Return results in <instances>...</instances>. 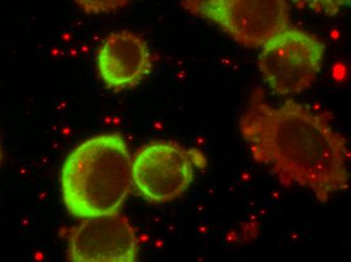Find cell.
I'll return each mask as SVG.
<instances>
[{"label": "cell", "instance_id": "1", "mask_svg": "<svg viewBox=\"0 0 351 262\" xmlns=\"http://www.w3.org/2000/svg\"><path fill=\"white\" fill-rule=\"evenodd\" d=\"M239 129L254 161L284 186L310 189L321 203L350 187L348 140L327 113L294 100L273 106L254 90Z\"/></svg>", "mask_w": 351, "mask_h": 262}, {"label": "cell", "instance_id": "2", "mask_svg": "<svg viewBox=\"0 0 351 262\" xmlns=\"http://www.w3.org/2000/svg\"><path fill=\"white\" fill-rule=\"evenodd\" d=\"M132 159L119 133L102 134L74 148L61 170L62 197L77 218L119 212L132 187Z\"/></svg>", "mask_w": 351, "mask_h": 262}, {"label": "cell", "instance_id": "3", "mask_svg": "<svg viewBox=\"0 0 351 262\" xmlns=\"http://www.w3.org/2000/svg\"><path fill=\"white\" fill-rule=\"evenodd\" d=\"M325 44L312 34L288 27L262 47L258 68L280 95H295L312 86L320 73Z\"/></svg>", "mask_w": 351, "mask_h": 262}, {"label": "cell", "instance_id": "4", "mask_svg": "<svg viewBox=\"0 0 351 262\" xmlns=\"http://www.w3.org/2000/svg\"><path fill=\"white\" fill-rule=\"evenodd\" d=\"M182 5L247 48H262L290 27L288 0H183Z\"/></svg>", "mask_w": 351, "mask_h": 262}, {"label": "cell", "instance_id": "5", "mask_svg": "<svg viewBox=\"0 0 351 262\" xmlns=\"http://www.w3.org/2000/svg\"><path fill=\"white\" fill-rule=\"evenodd\" d=\"M195 165L192 151L173 142H153L132 159V186L151 203L173 201L193 182Z\"/></svg>", "mask_w": 351, "mask_h": 262}, {"label": "cell", "instance_id": "6", "mask_svg": "<svg viewBox=\"0 0 351 262\" xmlns=\"http://www.w3.org/2000/svg\"><path fill=\"white\" fill-rule=\"evenodd\" d=\"M138 253L136 231L119 212L84 219L70 232V261L132 262Z\"/></svg>", "mask_w": 351, "mask_h": 262}, {"label": "cell", "instance_id": "7", "mask_svg": "<svg viewBox=\"0 0 351 262\" xmlns=\"http://www.w3.org/2000/svg\"><path fill=\"white\" fill-rule=\"evenodd\" d=\"M97 68L107 88L114 91L132 88L151 71V51L140 36L132 31H117L100 46Z\"/></svg>", "mask_w": 351, "mask_h": 262}, {"label": "cell", "instance_id": "8", "mask_svg": "<svg viewBox=\"0 0 351 262\" xmlns=\"http://www.w3.org/2000/svg\"><path fill=\"white\" fill-rule=\"evenodd\" d=\"M300 8H310L318 14L334 16L350 4V0H292Z\"/></svg>", "mask_w": 351, "mask_h": 262}, {"label": "cell", "instance_id": "9", "mask_svg": "<svg viewBox=\"0 0 351 262\" xmlns=\"http://www.w3.org/2000/svg\"><path fill=\"white\" fill-rule=\"evenodd\" d=\"M87 14L113 12L125 6L130 0H75Z\"/></svg>", "mask_w": 351, "mask_h": 262}, {"label": "cell", "instance_id": "10", "mask_svg": "<svg viewBox=\"0 0 351 262\" xmlns=\"http://www.w3.org/2000/svg\"><path fill=\"white\" fill-rule=\"evenodd\" d=\"M2 159V150H1V146H0V163H1Z\"/></svg>", "mask_w": 351, "mask_h": 262}]
</instances>
